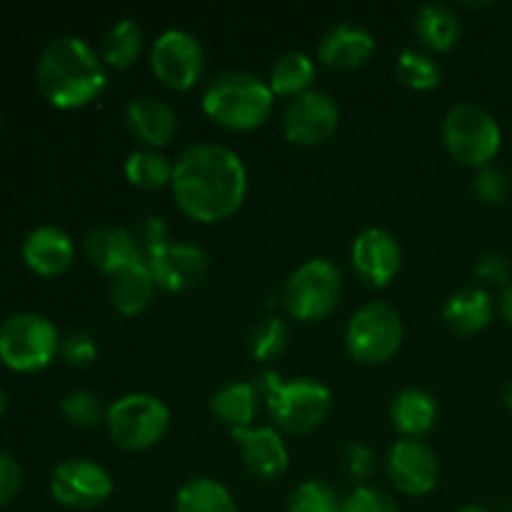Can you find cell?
Masks as SVG:
<instances>
[{"instance_id":"obj_1","label":"cell","mask_w":512,"mask_h":512,"mask_svg":"<svg viewBox=\"0 0 512 512\" xmlns=\"http://www.w3.org/2000/svg\"><path fill=\"white\" fill-rule=\"evenodd\" d=\"M173 200L195 223H220L243 208L248 168L233 148L220 143L188 145L173 160Z\"/></svg>"},{"instance_id":"obj_2","label":"cell","mask_w":512,"mask_h":512,"mask_svg":"<svg viewBox=\"0 0 512 512\" xmlns=\"http://www.w3.org/2000/svg\"><path fill=\"white\" fill-rule=\"evenodd\" d=\"M35 78L50 105L73 110L93 103L103 93L108 83V65L85 38L60 35L40 53Z\"/></svg>"},{"instance_id":"obj_3","label":"cell","mask_w":512,"mask_h":512,"mask_svg":"<svg viewBox=\"0 0 512 512\" xmlns=\"http://www.w3.org/2000/svg\"><path fill=\"white\" fill-rule=\"evenodd\" d=\"M275 95L268 80L248 70H225L208 80L203 90V110L220 128L255 130L270 118Z\"/></svg>"},{"instance_id":"obj_4","label":"cell","mask_w":512,"mask_h":512,"mask_svg":"<svg viewBox=\"0 0 512 512\" xmlns=\"http://www.w3.org/2000/svg\"><path fill=\"white\" fill-rule=\"evenodd\" d=\"M255 388L265 395L270 418L285 433H313L333 410V393L315 378L283 380L275 370H263L255 375Z\"/></svg>"},{"instance_id":"obj_5","label":"cell","mask_w":512,"mask_h":512,"mask_svg":"<svg viewBox=\"0 0 512 512\" xmlns=\"http://www.w3.org/2000/svg\"><path fill=\"white\" fill-rule=\"evenodd\" d=\"M443 143L450 158L468 168H485L503 145V130L488 108L478 103H458L443 118Z\"/></svg>"},{"instance_id":"obj_6","label":"cell","mask_w":512,"mask_h":512,"mask_svg":"<svg viewBox=\"0 0 512 512\" xmlns=\"http://www.w3.org/2000/svg\"><path fill=\"white\" fill-rule=\"evenodd\" d=\"M405 328L398 310L385 300H370L345 325V350L360 365H385L398 355Z\"/></svg>"},{"instance_id":"obj_7","label":"cell","mask_w":512,"mask_h":512,"mask_svg":"<svg viewBox=\"0 0 512 512\" xmlns=\"http://www.w3.org/2000/svg\"><path fill=\"white\" fill-rule=\"evenodd\" d=\"M343 293V273L328 258H310L290 273L283 285V308L303 323L325 320L338 308Z\"/></svg>"},{"instance_id":"obj_8","label":"cell","mask_w":512,"mask_h":512,"mask_svg":"<svg viewBox=\"0 0 512 512\" xmlns=\"http://www.w3.org/2000/svg\"><path fill=\"white\" fill-rule=\"evenodd\" d=\"M60 353V335L53 320L40 313H13L0 323V360L18 373H35Z\"/></svg>"},{"instance_id":"obj_9","label":"cell","mask_w":512,"mask_h":512,"mask_svg":"<svg viewBox=\"0 0 512 512\" xmlns=\"http://www.w3.org/2000/svg\"><path fill=\"white\" fill-rule=\"evenodd\" d=\"M105 428L118 448L140 453L165 438L170 428V408L150 393H130L108 405Z\"/></svg>"},{"instance_id":"obj_10","label":"cell","mask_w":512,"mask_h":512,"mask_svg":"<svg viewBox=\"0 0 512 512\" xmlns=\"http://www.w3.org/2000/svg\"><path fill=\"white\" fill-rule=\"evenodd\" d=\"M150 68L170 90H190L205 73V50L193 33L168 28L153 40Z\"/></svg>"},{"instance_id":"obj_11","label":"cell","mask_w":512,"mask_h":512,"mask_svg":"<svg viewBox=\"0 0 512 512\" xmlns=\"http://www.w3.org/2000/svg\"><path fill=\"white\" fill-rule=\"evenodd\" d=\"M50 493L65 508L93 510L113 495V478L95 460L70 458L50 475Z\"/></svg>"},{"instance_id":"obj_12","label":"cell","mask_w":512,"mask_h":512,"mask_svg":"<svg viewBox=\"0 0 512 512\" xmlns=\"http://www.w3.org/2000/svg\"><path fill=\"white\" fill-rule=\"evenodd\" d=\"M340 125L338 100L325 90H308L288 103L283 113L285 138L300 148H315L333 138Z\"/></svg>"},{"instance_id":"obj_13","label":"cell","mask_w":512,"mask_h":512,"mask_svg":"<svg viewBox=\"0 0 512 512\" xmlns=\"http://www.w3.org/2000/svg\"><path fill=\"white\" fill-rule=\"evenodd\" d=\"M385 473L398 493L420 498L433 493L440 478V460L435 450L420 438H400L390 445Z\"/></svg>"},{"instance_id":"obj_14","label":"cell","mask_w":512,"mask_h":512,"mask_svg":"<svg viewBox=\"0 0 512 512\" xmlns=\"http://www.w3.org/2000/svg\"><path fill=\"white\" fill-rule=\"evenodd\" d=\"M350 263L370 288H385L400 273L403 250L390 230L365 228L355 235L353 248H350Z\"/></svg>"},{"instance_id":"obj_15","label":"cell","mask_w":512,"mask_h":512,"mask_svg":"<svg viewBox=\"0 0 512 512\" xmlns=\"http://www.w3.org/2000/svg\"><path fill=\"white\" fill-rule=\"evenodd\" d=\"M158 290L165 293H185L198 288L210 270V258L200 245L170 243L155 258L148 260Z\"/></svg>"},{"instance_id":"obj_16","label":"cell","mask_w":512,"mask_h":512,"mask_svg":"<svg viewBox=\"0 0 512 512\" xmlns=\"http://www.w3.org/2000/svg\"><path fill=\"white\" fill-rule=\"evenodd\" d=\"M230 435L240 448V458L250 475L260 480H273L288 470V445L275 428H240L230 430Z\"/></svg>"},{"instance_id":"obj_17","label":"cell","mask_w":512,"mask_h":512,"mask_svg":"<svg viewBox=\"0 0 512 512\" xmlns=\"http://www.w3.org/2000/svg\"><path fill=\"white\" fill-rule=\"evenodd\" d=\"M125 125L145 148H165L178 133V113L165 100L138 95L125 105Z\"/></svg>"},{"instance_id":"obj_18","label":"cell","mask_w":512,"mask_h":512,"mask_svg":"<svg viewBox=\"0 0 512 512\" xmlns=\"http://www.w3.org/2000/svg\"><path fill=\"white\" fill-rule=\"evenodd\" d=\"M73 238L58 225H38L23 240V260L33 273L53 278L73 265Z\"/></svg>"},{"instance_id":"obj_19","label":"cell","mask_w":512,"mask_h":512,"mask_svg":"<svg viewBox=\"0 0 512 512\" xmlns=\"http://www.w3.org/2000/svg\"><path fill=\"white\" fill-rule=\"evenodd\" d=\"M375 53V38L370 30L355 23H338L318 40V58L338 70H353L368 63Z\"/></svg>"},{"instance_id":"obj_20","label":"cell","mask_w":512,"mask_h":512,"mask_svg":"<svg viewBox=\"0 0 512 512\" xmlns=\"http://www.w3.org/2000/svg\"><path fill=\"white\" fill-rule=\"evenodd\" d=\"M440 315H443V323L448 325L450 333L470 338V335H478L488 328L495 315V305L488 290L478 288V285H465L445 300Z\"/></svg>"},{"instance_id":"obj_21","label":"cell","mask_w":512,"mask_h":512,"mask_svg":"<svg viewBox=\"0 0 512 512\" xmlns=\"http://www.w3.org/2000/svg\"><path fill=\"white\" fill-rule=\"evenodd\" d=\"M85 255L103 275H115L125 265L138 263L140 253L135 248L133 233L120 225H98L85 235Z\"/></svg>"},{"instance_id":"obj_22","label":"cell","mask_w":512,"mask_h":512,"mask_svg":"<svg viewBox=\"0 0 512 512\" xmlns=\"http://www.w3.org/2000/svg\"><path fill=\"white\" fill-rule=\"evenodd\" d=\"M438 420V400L425 388H403L390 403V423L403 438H423Z\"/></svg>"},{"instance_id":"obj_23","label":"cell","mask_w":512,"mask_h":512,"mask_svg":"<svg viewBox=\"0 0 512 512\" xmlns=\"http://www.w3.org/2000/svg\"><path fill=\"white\" fill-rule=\"evenodd\" d=\"M153 273H150L148 263L138 260V263L125 265L115 275H110V303L120 315H140L155 298Z\"/></svg>"},{"instance_id":"obj_24","label":"cell","mask_w":512,"mask_h":512,"mask_svg":"<svg viewBox=\"0 0 512 512\" xmlns=\"http://www.w3.org/2000/svg\"><path fill=\"white\" fill-rule=\"evenodd\" d=\"M260 398L255 383L245 380H233V383L220 385L210 398V410L220 423L228 425L230 430L253 428V420L260 410Z\"/></svg>"},{"instance_id":"obj_25","label":"cell","mask_w":512,"mask_h":512,"mask_svg":"<svg viewBox=\"0 0 512 512\" xmlns=\"http://www.w3.org/2000/svg\"><path fill=\"white\" fill-rule=\"evenodd\" d=\"M415 33L425 48L435 53H448L460 38V18L450 5L425 3L415 13Z\"/></svg>"},{"instance_id":"obj_26","label":"cell","mask_w":512,"mask_h":512,"mask_svg":"<svg viewBox=\"0 0 512 512\" xmlns=\"http://www.w3.org/2000/svg\"><path fill=\"white\" fill-rule=\"evenodd\" d=\"M315 60L300 50H288L273 60L268 73V85L275 98H298V95L313 90Z\"/></svg>"},{"instance_id":"obj_27","label":"cell","mask_w":512,"mask_h":512,"mask_svg":"<svg viewBox=\"0 0 512 512\" xmlns=\"http://www.w3.org/2000/svg\"><path fill=\"white\" fill-rule=\"evenodd\" d=\"M175 512H240L233 493L215 478H190L175 493Z\"/></svg>"},{"instance_id":"obj_28","label":"cell","mask_w":512,"mask_h":512,"mask_svg":"<svg viewBox=\"0 0 512 512\" xmlns=\"http://www.w3.org/2000/svg\"><path fill=\"white\" fill-rule=\"evenodd\" d=\"M145 45L143 28H140L135 20L120 18L105 30L103 43H100V58H103L105 65L110 68L125 70L140 58Z\"/></svg>"},{"instance_id":"obj_29","label":"cell","mask_w":512,"mask_h":512,"mask_svg":"<svg viewBox=\"0 0 512 512\" xmlns=\"http://www.w3.org/2000/svg\"><path fill=\"white\" fill-rule=\"evenodd\" d=\"M125 178L140 190H160L173 180V160L153 148L133 150L125 160Z\"/></svg>"},{"instance_id":"obj_30","label":"cell","mask_w":512,"mask_h":512,"mask_svg":"<svg viewBox=\"0 0 512 512\" xmlns=\"http://www.w3.org/2000/svg\"><path fill=\"white\" fill-rule=\"evenodd\" d=\"M395 73H398L400 83L408 85L410 90H418V93L438 88L440 80H443V68L438 65V60L418 48H405L398 55Z\"/></svg>"},{"instance_id":"obj_31","label":"cell","mask_w":512,"mask_h":512,"mask_svg":"<svg viewBox=\"0 0 512 512\" xmlns=\"http://www.w3.org/2000/svg\"><path fill=\"white\" fill-rule=\"evenodd\" d=\"M290 343V328L283 318L278 315H270L263 318L253 330H250V353L260 363H270V360H278L280 355L288 350Z\"/></svg>"},{"instance_id":"obj_32","label":"cell","mask_w":512,"mask_h":512,"mask_svg":"<svg viewBox=\"0 0 512 512\" xmlns=\"http://www.w3.org/2000/svg\"><path fill=\"white\" fill-rule=\"evenodd\" d=\"M343 498L323 480H305L288 495V512H340Z\"/></svg>"},{"instance_id":"obj_33","label":"cell","mask_w":512,"mask_h":512,"mask_svg":"<svg viewBox=\"0 0 512 512\" xmlns=\"http://www.w3.org/2000/svg\"><path fill=\"white\" fill-rule=\"evenodd\" d=\"M60 413L68 420L70 425H78V428H95V425L105 423V415L108 408L103 405V400L93 393V390H70L60 400Z\"/></svg>"},{"instance_id":"obj_34","label":"cell","mask_w":512,"mask_h":512,"mask_svg":"<svg viewBox=\"0 0 512 512\" xmlns=\"http://www.w3.org/2000/svg\"><path fill=\"white\" fill-rule=\"evenodd\" d=\"M130 233H133L135 248H138L143 263H148V260L155 258L165 245L173 243V240H170L168 225H165V220L158 218V215H145V218H140Z\"/></svg>"},{"instance_id":"obj_35","label":"cell","mask_w":512,"mask_h":512,"mask_svg":"<svg viewBox=\"0 0 512 512\" xmlns=\"http://www.w3.org/2000/svg\"><path fill=\"white\" fill-rule=\"evenodd\" d=\"M473 190L485 205H503L510 195V178L498 165H485L475 173Z\"/></svg>"},{"instance_id":"obj_36","label":"cell","mask_w":512,"mask_h":512,"mask_svg":"<svg viewBox=\"0 0 512 512\" xmlns=\"http://www.w3.org/2000/svg\"><path fill=\"white\" fill-rule=\"evenodd\" d=\"M340 512H400L398 503L385 490L373 485H355L343 498Z\"/></svg>"},{"instance_id":"obj_37","label":"cell","mask_w":512,"mask_h":512,"mask_svg":"<svg viewBox=\"0 0 512 512\" xmlns=\"http://www.w3.org/2000/svg\"><path fill=\"white\" fill-rule=\"evenodd\" d=\"M60 355H63V360L68 365L85 368V365H90L98 358V343L85 330H73V333H68L60 340Z\"/></svg>"},{"instance_id":"obj_38","label":"cell","mask_w":512,"mask_h":512,"mask_svg":"<svg viewBox=\"0 0 512 512\" xmlns=\"http://www.w3.org/2000/svg\"><path fill=\"white\" fill-rule=\"evenodd\" d=\"M343 468L355 483L365 485V480H368L375 470L373 450L363 443H350L343 453Z\"/></svg>"},{"instance_id":"obj_39","label":"cell","mask_w":512,"mask_h":512,"mask_svg":"<svg viewBox=\"0 0 512 512\" xmlns=\"http://www.w3.org/2000/svg\"><path fill=\"white\" fill-rule=\"evenodd\" d=\"M475 275L490 285H508L510 280V263L503 253L490 250V253L480 255L475 263Z\"/></svg>"},{"instance_id":"obj_40","label":"cell","mask_w":512,"mask_h":512,"mask_svg":"<svg viewBox=\"0 0 512 512\" xmlns=\"http://www.w3.org/2000/svg\"><path fill=\"white\" fill-rule=\"evenodd\" d=\"M20 483H23V473H20L18 460L0 450V508L18 495Z\"/></svg>"},{"instance_id":"obj_41","label":"cell","mask_w":512,"mask_h":512,"mask_svg":"<svg viewBox=\"0 0 512 512\" xmlns=\"http://www.w3.org/2000/svg\"><path fill=\"white\" fill-rule=\"evenodd\" d=\"M498 310L500 315H503V320L508 325H512V283H508L503 288V293H500V300H498Z\"/></svg>"},{"instance_id":"obj_42","label":"cell","mask_w":512,"mask_h":512,"mask_svg":"<svg viewBox=\"0 0 512 512\" xmlns=\"http://www.w3.org/2000/svg\"><path fill=\"white\" fill-rule=\"evenodd\" d=\"M503 403L508 405V410H512V380L505 385V390H503Z\"/></svg>"},{"instance_id":"obj_43","label":"cell","mask_w":512,"mask_h":512,"mask_svg":"<svg viewBox=\"0 0 512 512\" xmlns=\"http://www.w3.org/2000/svg\"><path fill=\"white\" fill-rule=\"evenodd\" d=\"M455 512H490L488 508H480V505H465V508L455 510Z\"/></svg>"},{"instance_id":"obj_44","label":"cell","mask_w":512,"mask_h":512,"mask_svg":"<svg viewBox=\"0 0 512 512\" xmlns=\"http://www.w3.org/2000/svg\"><path fill=\"white\" fill-rule=\"evenodd\" d=\"M5 405H8V398H5V390L0 388V415L5 413Z\"/></svg>"}]
</instances>
